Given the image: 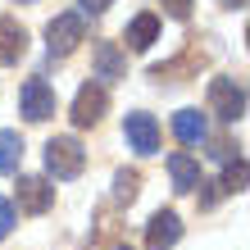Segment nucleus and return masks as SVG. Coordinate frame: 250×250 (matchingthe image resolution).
<instances>
[{"label":"nucleus","instance_id":"f257e3e1","mask_svg":"<svg viewBox=\"0 0 250 250\" xmlns=\"http://www.w3.org/2000/svg\"><path fill=\"white\" fill-rule=\"evenodd\" d=\"M86 168V150L78 137H50L46 141V173L60 182H73L78 173Z\"/></svg>","mask_w":250,"mask_h":250},{"label":"nucleus","instance_id":"f03ea898","mask_svg":"<svg viewBox=\"0 0 250 250\" xmlns=\"http://www.w3.org/2000/svg\"><path fill=\"white\" fill-rule=\"evenodd\" d=\"M78 41H86V23L82 14H55L46 23V50L50 55H73Z\"/></svg>","mask_w":250,"mask_h":250},{"label":"nucleus","instance_id":"7ed1b4c3","mask_svg":"<svg viewBox=\"0 0 250 250\" xmlns=\"http://www.w3.org/2000/svg\"><path fill=\"white\" fill-rule=\"evenodd\" d=\"M209 114H218L223 123H237L246 114V91L237 78H214L209 82Z\"/></svg>","mask_w":250,"mask_h":250},{"label":"nucleus","instance_id":"20e7f679","mask_svg":"<svg viewBox=\"0 0 250 250\" xmlns=\"http://www.w3.org/2000/svg\"><path fill=\"white\" fill-rule=\"evenodd\" d=\"M19 105H23V119L27 123H46V119H55V105H60V100H55V86L46 78H27Z\"/></svg>","mask_w":250,"mask_h":250},{"label":"nucleus","instance_id":"39448f33","mask_svg":"<svg viewBox=\"0 0 250 250\" xmlns=\"http://www.w3.org/2000/svg\"><path fill=\"white\" fill-rule=\"evenodd\" d=\"M105 109H109V91L100 82H86L78 100H73V127H96L105 119Z\"/></svg>","mask_w":250,"mask_h":250},{"label":"nucleus","instance_id":"423d86ee","mask_svg":"<svg viewBox=\"0 0 250 250\" xmlns=\"http://www.w3.org/2000/svg\"><path fill=\"white\" fill-rule=\"evenodd\" d=\"M123 137H127V146L137 155H155L159 150V123L150 119V114H141V109L123 119Z\"/></svg>","mask_w":250,"mask_h":250},{"label":"nucleus","instance_id":"0eeeda50","mask_svg":"<svg viewBox=\"0 0 250 250\" xmlns=\"http://www.w3.org/2000/svg\"><path fill=\"white\" fill-rule=\"evenodd\" d=\"M178 241H182V218L173 209H159L150 223H146V246H150V250H168Z\"/></svg>","mask_w":250,"mask_h":250},{"label":"nucleus","instance_id":"6e6552de","mask_svg":"<svg viewBox=\"0 0 250 250\" xmlns=\"http://www.w3.org/2000/svg\"><path fill=\"white\" fill-rule=\"evenodd\" d=\"M55 205V187L46 178H19V209L23 214H46Z\"/></svg>","mask_w":250,"mask_h":250},{"label":"nucleus","instance_id":"1a4fd4ad","mask_svg":"<svg viewBox=\"0 0 250 250\" xmlns=\"http://www.w3.org/2000/svg\"><path fill=\"white\" fill-rule=\"evenodd\" d=\"M27 55V27L19 19H0V64H19Z\"/></svg>","mask_w":250,"mask_h":250},{"label":"nucleus","instance_id":"9d476101","mask_svg":"<svg viewBox=\"0 0 250 250\" xmlns=\"http://www.w3.org/2000/svg\"><path fill=\"white\" fill-rule=\"evenodd\" d=\"M96 78L100 82H119V78H127V55L114 46V41H96Z\"/></svg>","mask_w":250,"mask_h":250},{"label":"nucleus","instance_id":"9b49d317","mask_svg":"<svg viewBox=\"0 0 250 250\" xmlns=\"http://www.w3.org/2000/svg\"><path fill=\"white\" fill-rule=\"evenodd\" d=\"M173 132H178L182 146H200L205 137H209V123H205L200 109H178L173 114Z\"/></svg>","mask_w":250,"mask_h":250},{"label":"nucleus","instance_id":"f8f14e48","mask_svg":"<svg viewBox=\"0 0 250 250\" xmlns=\"http://www.w3.org/2000/svg\"><path fill=\"white\" fill-rule=\"evenodd\" d=\"M127 46L132 50H150L155 46V41H159V19H155V14H137V19H132L127 23Z\"/></svg>","mask_w":250,"mask_h":250},{"label":"nucleus","instance_id":"ddd939ff","mask_svg":"<svg viewBox=\"0 0 250 250\" xmlns=\"http://www.w3.org/2000/svg\"><path fill=\"white\" fill-rule=\"evenodd\" d=\"M168 178L178 191H196L200 187V164L191 155H168Z\"/></svg>","mask_w":250,"mask_h":250},{"label":"nucleus","instance_id":"4468645a","mask_svg":"<svg viewBox=\"0 0 250 250\" xmlns=\"http://www.w3.org/2000/svg\"><path fill=\"white\" fill-rule=\"evenodd\" d=\"M19 164H23V137L0 127V173H19Z\"/></svg>","mask_w":250,"mask_h":250},{"label":"nucleus","instance_id":"2eb2a0df","mask_svg":"<svg viewBox=\"0 0 250 250\" xmlns=\"http://www.w3.org/2000/svg\"><path fill=\"white\" fill-rule=\"evenodd\" d=\"M137 187H141V178L132 168L114 173V200H119V205H132V200H137Z\"/></svg>","mask_w":250,"mask_h":250},{"label":"nucleus","instance_id":"dca6fc26","mask_svg":"<svg viewBox=\"0 0 250 250\" xmlns=\"http://www.w3.org/2000/svg\"><path fill=\"white\" fill-rule=\"evenodd\" d=\"M218 191H228V196H241L246 191V159L237 155V159H228V173H223V187Z\"/></svg>","mask_w":250,"mask_h":250},{"label":"nucleus","instance_id":"f3484780","mask_svg":"<svg viewBox=\"0 0 250 250\" xmlns=\"http://www.w3.org/2000/svg\"><path fill=\"white\" fill-rule=\"evenodd\" d=\"M14 223H19V214H14V205L0 196V241H5L9 232H14Z\"/></svg>","mask_w":250,"mask_h":250},{"label":"nucleus","instance_id":"a211bd4d","mask_svg":"<svg viewBox=\"0 0 250 250\" xmlns=\"http://www.w3.org/2000/svg\"><path fill=\"white\" fill-rule=\"evenodd\" d=\"M159 5H164L168 19H191V5H196V0H159Z\"/></svg>","mask_w":250,"mask_h":250},{"label":"nucleus","instance_id":"6ab92c4d","mask_svg":"<svg viewBox=\"0 0 250 250\" xmlns=\"http://www.w3.org/2000/svg\"><path fill=\"white\" fill-rule=\"evenodd\" d=\"M114 0H82V14H105Z\"/></svg>","mask_w":250,"mask_h":250},{"label":"nucleus","instance_id":"aec40b11","mask_svg":"<svg viewBox=\"0 0 250 250\" xmlns=\"http://www.w3.org/2000/svg\"><path fill=\"white\" fill-rule=\"evenodd\" d=\"M200 187H205V191H200V205H205V209H209V205L218 200V187H214V182H200Z\"/></svg>","mask_w":250,"mask_h":250},{"label":"nucleus","instance_id":"412c9836","mask_svg":"<svg viewBox=\"0 0 250 250\" xmlns=\"http://www.w3.org/2000/svg\"><path fill=\"white\" fill-rule=\"evenodd\" d=\"M246 5V0H223V9H241Z\"/></svg>","mask_w":250,"mask_h":250},{"label":"nucleus","instance_id":"4be33fe9","mask_svg":"<svg viewBox=\"0 0 250 250\" xmlns=\"http://www.w3.org/2000/svg\"><path fill=\"white\" fill-rule=\"evenodd\" d=\"M19 5H32V0H19Z\"/></svg>","mask_w":250,"mask_h":250},{"label":"nucleus","instance_id":"5701e85b","mask_svg":"<svg viewBox=\"0 0 250 250\" xmlns=\"http://www.w3.org/2000/svg\"><path fill=\"white\" fill-rule=\"evenodd\" d=\"M119 250H127V246H119Z\"/></svg>","mask_w":250,"mask_h":250}]
</instances>
